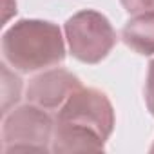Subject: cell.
I'll return each instance as SVG.
<instances>
[{
  "instance_id": "obj_7",
  "label": "cell",
  "mask_w": 154,
  "mask_h": 154,
  "mask_svg": "<svg viewBox=\"0 0 154 154\" xmlns=\"http://www.w3.org/2000/svg\"><path fill=\"white\" fill-rule=\"evenodd\" d=\"M22 80L9 71L8 63H2V114L9 112V107L20 100Z\"/></svg>"
},
{
  "instance_id": "obj_10",
  "label": "cell",
  "mask_w": 154,
  "mask_h": 154,
  "mask_svg": "<svg viewBox=\"0 0 154 154\" xmlns=\"http://www.w3.org/2000/svg\"><path fill=\"white\" fill-rule=\"evenodd\" d=\"M150 152H154V145H152V147H150Z\"/></svg>"
},
{
  "instance_id": "obj_4",
  "label": "cell",
  "mask_w": 154,
  "mask_h": 154,
  "mask_svg": "<svg viewBox=\"0 0 154 154\" xmlns=\"http://www.w3.org/2000/svg\"><path fill=\"white\" fill-rule=\"evenodd\" d=\"M63 29L71 54L84 63H100L116 45V33L109 18L94 9L74 13Z\"/></svg>"
},
{
  "instance_id": "obj_8",
  "label": "cell",
  "mask_w": 154,
  "mask_h": 154,
  "mask_svg": "<svg viewBox=\"0 0 154 154\" xmlns=\"http://www.w3.org/2000/svg\"><path fill=\"white\" fill-rule=\"evenodd\" d=\"M123 9L131 15H140L147 11H154V0H120Z\"/></svg>"
},
{
  "instance_id": "obj_2",
  "label": "cell",
  "mask_w": 154,
  "mask_h": 154,
  "mask_svg": "<svg viewBox=\"0 0 154 154\" xmlns=\"http://www.w3.org/2000/svg\"><path fill=\"white\" fill-rule=\"evenodd\" d=\"M2 56L18 72L54 67L65 58L62 31L47 20L22 18L2 35Z\"/></svg>"
},
{
  "instance_id": "obj_6",
  "label": "cell",
  "mask_w": 154,
  "mask_h": 154,
  "mask_svg": "<svg viewBox=\"0 0 154 154\" xmlns=\"http://www.w3.org/2000/svg\"><path fill=\"white\" fill-rule=\"evenodd\" d=\"M122 40L140 54H154V11L134 15L122 29Z\"/></svg>"
},
{
  "instance_id": "obj_1",
  "label": "cell",
  "mask_w": 154,
  "mask_h": 154,
  "mask_svg": "<svg viewBox=\"0 0 154 154\" xmlns=\"http://www.w3.org/2000/svg\"><path fill=\"white\" fill-rule=\"evenodd\" d=\"M114 129V109L105 93L76 89L54 118L53 152H102Z\"/></svg>"
},
{
  "instance_id": "obj_5",
  "label": "cell",
  "mask_w": 154,
  "mask_h": 154,
  "mask_svg": "<svg viewBox=\"0 0 154 154\" xmlns=\"http://www.w3.org/2000/svg\"><path fill=\"white\" fill-rule=\"evenodd\" d=\"M80 87L82 82L76 74L65 69H49L29 80L26 96L27 102L45 111H51L60 109L65 103V100Z\"/></svg>"
},
{
  "instance_id": "obj_9",
  "label": "cell",
  "mask_w": 154,
  "mask_h": 154,
  "mask_svg": "<svg viewBox=\"0 0 154 154\" xmlns=\"http://www.w3.org/2000/svg\"><path fill=\"white\" fill-rule=\"evenodd\" d=\"M145 103H147L149 112L154 116V60L149 63L147 82H145Z\"/></svg>"
},
{
  "instance_id": "obj_3",
  "label": "cell",
  "mask_w": 154,
  "mask_h": 154,
  "mask_svg": "<svg viewBox=\"0 0 154 154\" xmlns=\"http://www.w3.org/2000/svg\"><path fill=\"white\" fill-rule=\"evenodd\" d=\"M53 134L54 120L51 114L29 102L4 114L2 152H47L51 150Z\"/></svg>"
}]
</instances>
